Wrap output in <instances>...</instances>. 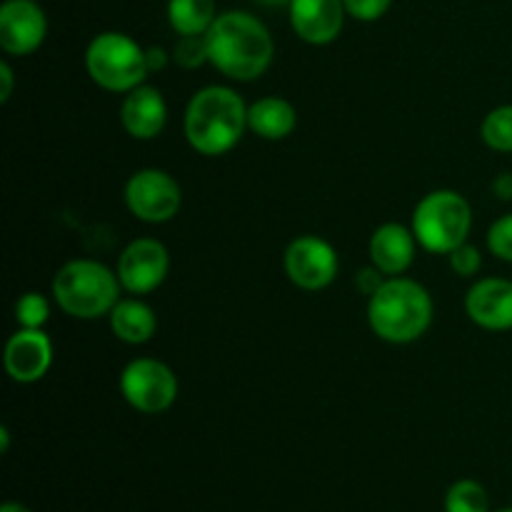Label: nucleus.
Listing matches in <instances>:
<instances>
[{
  "mask_svg": "<svg viewBox=\"0 0 512 512\" xmlns=\"http://www.w3.org/2000/svg\"><path fill=\"white\" fill-rule=\"evenodd\" d=\"M170 270V255L160 240L138 238L125 245L118 258V273L123 290L133 295H148L163 285Z\"/></svg>",
  "mask_w": 512,
  "mask_h": 512,
  "instance_id": "10",
  "label": "nucleus"
},
{
  "mask_svg": "<svg viewBox=\"0 0 512 512\" xmlns=\"http://www.w3.org/2000/svg\"><path fill=\"white\" fill-rule=\"evenodd\" d=\"M410 228L420 248L435 255H448L458 245L468 243L470 228H473V208L458 190H433L415 205Z\"/></svg>",
  "mask_w": 512,
  "mask_h": 512,
  "instance_id": "5",
  "label": "nucleus"
},
{
  "mask_svg": "<svg viewBox=\"0 0 512 512\" xmlns=\"http://www.w3.org/2000/svg\"><path fill=\"white\" fill-rule=\"evenodd\" d=\"M345 10L350 18L363 20V23H373V20L383 18L393 0H343Z\"/></svg>",
  "mask_w": 512,
  "mask_h": 512,
  "instance_id": "26",
  "label": "nucleus"
},
{
  "mask_svg": "<svg viewBox=\"0 0 512 512\" xmlns=\"http://www.w3.org/2000/svg\"><path fill=\"white\" fill-rule=\"evenodd\" d=\"M0 83H3V88H0V103H8L10 95H13V68L5 60L0 63Z\"/></svg>",
  "mask_w": 512,
  "mask_h": 512,
  "instance_id": "28",
  "label": "nucleus"
},
{
  "mask_svg": "<svg viewBox=\"0 0 512 512\" xmlns=\"http://www.w3.org/2000/svg\"><path fill=\"white\" fill-rule=\"evenodd\" d=\"M50 318V303L43 293H25L15 303V320L20 328H43Z\"/></svg>",
  "mask_w": 512,
  "mask_h": 512,
  "instance_id": "22",
  "label": "nucleus"
},
{
  "mask_svg": "<svg viewBox=\"0 0 512 512\" xmlns=\"http://www.w3.org/2000/svg\"><path fill=\"white\" fill-rule=\"evenodd\" d=\"M448 260L450 270H453L455 275H460V278H473V275H478L480 268H483V255H480V250L470 243L458 245L453 253H448Z\"/></svg>",
  "mask_w": 512,
  "mask_h": 512,
  "instance_id": "25",
  "label": "nucleus"
},
{
  "mask_svg": "<svg viewBox=\"0 0 512 512\" xmlns=\"http://www.w3.org/2000/svg\"><path fill=\"white\" fill-rule=\"evenodd\" d=\"M145 55H148L150 73H158V70H163L170 60L168 53H165L163 48H145Z\"/></svg>",
  "mask_w": 512,
  "mask_h": 512,
  "instance_id": "29",
  "label": "nucleus"
},
{
  "mask_svg": "<svg viewBox=\"0 0 512 512\" xmlns=\"http://www.w3.org/2000/svg\"><path fill=\"white\" fill-rule=\"evenodd\" d=\"M8 448H10V435H8V428H0V450H3V453H8Z\"/></svg>",
  "mask_w": 512,
  "mask_h": 512,
  "instance_id": "32",
  "label": "nucleus"
},
{
  "mask_svg": "<svg viewBox=\"0 0 512 512\" xmlns=\"http://www.w3.org/2000/svg\"><path fill=\"white\" fill-rule=\"evenodd\" d=\"M285 273L300 290H323L338 275V253L320 235H300L285 248Z\"/></svg>",
  "mask_w": 512,
  "mask_h": 512,
  "instance_id": "9",
  "label": "nucleus"
},
{
  "mask_svg": "<svg viewBox=\"0 0 512 512\" xmlns=\"http://www.w3.org/2000/svg\"><path fill=\"white\" fill-rule=\"evenodd\" d=\"M445 512H490L488 490L473 478H463L445 493Z\"/></svg>",
  "mask_w": 512,
  "mask_h": 512,
  "instance_id": "20",
  "label": "nucleus"
},
{
  "mask_svg": "<svg viewBox=\"0 0 512 512\" xmlns=\"http://www.w3.org/2000/svg\"><path fill=\"white\" fill-rule=\"evenodd\" d=\"M248 128V105L225 85H208L185 108V138L190 148L208 158L230 153Z\"/></svg>",
  "mask_w": 512,
  "mask_h": 512,
  "instance_id": "2",
  "label": "nucleus"
},
{
  "mask_svg": "<svg viewBox=\"0 0 512 512\" xmlns=\"http://www.w3.org/2000/svg\"><path fill=\"white\" fill-rule=\"evenodd\" d=\"M255 3L265 5V8H278V5H290V0H255Z\"/></svg>",
  "mask_w": 512,
  "mask_h": 512,
  "instance_id": "33",
  "label": "nucleus"
},
{
  "mask_svg": "<svg viewBox=\"0 0 512 512\" xmlns=\"http://www.w3.org/2000/svg\"><path fill=\"white\" fill-rule=\"evenodd\" d=\"M120 123L125 133L135 140L158 138L168 123V103L163 93L145 83L125 93L123 105H120Z\"/></svg>",
  "mask_w": 512,
  "mask_h": 512,
  "instance_id": "14",
  "label": "nucleus"
},
{
  "mask_svg": "<svg viewBox=\"0 0 512 512\" xmlns=\"http://www.w3.org/2000/svg\"><path fill=\"white\" fill-rule=\"evenodd\" d=\"M488 248L495 258L512 263V213L495 220L488 230Z\"/></svg>",
  "mask_w": 512,
  "mask_h": 512,
  "instance_id": "24",
  "label": "nucleus"
},
{
  "mask_svg": "<svg viewBox=\"0 0 512 512\" xmlns=\"http://www.w3.org/2000/svg\"><path fill=\"white\" fill-rule=\"evenodd\" d=\"M465 310L480 328L512 330V280H478L465 295Z\"/></svg>",
  "mask_w": 512,
  "mask_h": 512,
  "instance_id": "15",
  "label": "nucleus"
},
{
  "mask_svg": "<svg viewBox=\"0 0 512 512\" xmlns=\"http://www.w3.org/2000/svg\"><path fill=\"white\" fill-rule=\"evenodd\" d=\"M120 393L138 413L160 415L178 398V378L160 360L135 358L120 373Z\"/></svg>",
  "mask_w": 512,
  "mask_h": 512,
  "instance_id": "7",
  "label": "nucleus"
},
{
  "mask_svg": "<svg viewBox=\"0 0 512 512\" xmlns=\"http://www.w3.org/2000/svg\"><path fill=\"white\" fill-rule=\"evenodd\" d=\"M498 512H512V508H503V510H498Z\"/></svg>",
  "mask_w": 512,
  "mask_h": 512,
  "instance_id": "34",
  "label": "nucleus"
},
{
  "mask_svg": "<svg viewBox=\"0 0 512 512\" xmlns=\"http://www.w3.org/2000/svg\"><path fill=\"white\" fill-rule=\"evenodd\" d=\"M205 40H208L210 65L230 80L240 83L258 80L273 63V35L263 20L245 10L220 13L205 33Z\"/></svg>",
  "mask_w": 512,
  "mask_h": 512,
  "instance_id": "1",
  "label": "nucleus"
},
{
  "mask_svg": "<svg viewBox=\"0 0 512 512\" xmlns=\"http://www.w3.org/2000/svg\"><path fill=\"white\" fill-rule=\"evenodd\" d=\"M125 205L143 223H168L183 205V190L165 170L143 168L125 183Z\"/></svg>",
  "mask_w": 512,
  "mask_h": 512,
  "instance_id": "8",
  "label": "nucleus"
},
{
  "mask_svg": "<svg viewBox=\"0 0 512 512\" xmlns=\"http://www.w3.org/2000/svg\"><path fill=\"white\" fill-rule=\"evenodd\" d=\"M480 138L490 150L512 153V105H500L485 115L480 125Z\"/></svg>",
  "mask_w": 512,
  "mask_h": 512,
  "instance_id": "21",
  "label": "nucleus"
},
{
  "mask_svg": "<svg viewBox=\"0 0 512 512\" xmlns=\"http://www.w3.org/2000/svg\"><path fill=\"white\" fill-rule=\"evenodd\" d=\"M0 512H30V510L25 508L23 503H13V500H10V503H5L3 508H0Z\"/></svg>",
  "mask_w": 512,
  "mask_h": 512,
  "instance_id": "31",
  "label": "nucleus"
},
{
  "mask_svg": "<svg viewBox=\"0 0 512 512\" xmlns=\"http://www.w3.org/2000/svg\"><path fill=\"white\" fill-rule=\"evenodd\" d=\"M5 370L20 385L38 383L53 365V343L43 328H20L5 345Z\"/></svg>",
  "mask_w": 512,
  "mask_h": 512,
  "instance_id": "12",
  "label": "nucleus"
},
{
  "mask_svg": "<svg viewBox=\"0 0 512 512\" xmlns=\"http://www.w3.org/2000/svg\"><path fill=\"white\" fill-rule=\"evenodd\" d=\"M85 68L95 85L110 93H130L150 75L145 48L125 33H100L85 50Z\"/></svg>",
  "mask_w": 512,
  "mask_h": 512,
  "instance_id": "6",
  "label": "nucleus"
},
{
  "mask_svg": "<svg viewBox=\"0 0 512 512\" xmlns=\"http://www.w3.org/2000/svg\"><path fill=\"white\" fill-rule=\"evenodd\" d=\"M110 330L118 340L128 345H143L158 330V318H155L153 308L138 298L118 300L113 310H110Z\"/></svg>",
  "mask_w": 512,
  "mask_h": 512,
  "instance_id": "18",
  "label": "nucleus"
},
{
  "mask_svg": "<svg viewBox=\"0 0 512 512\" xmlns=\"http://www.w3.org/2000/svg\"><path fill=\"white\" fill-rule=\"evenodd\" d=\"M418 245L413 228H405L400 223H385L370 238V260L388 278H395L413 265Z\"/></svg>",
  "mask_w": 512,
  "mask_h": 512,
  "instance_id": "16",
  "label": "nucleus"
},
{
  "mask_svg": "<svg viewBox=\"0 0 512 512\" xmlns=\"http://www.w3.org/2000/svg\"><path fill=\"white\" fill-rule=\"evenodd\" d=\"M493 193L503 200L512 198V173H503L493 180Z\"/></svg>",
  "mask_w": 512,
  "mask_h": 512,
  "instance_id": "30",
  "label": "nucleus"
},
{
  "mask_svg": "<svg viewBox=\"0 0 512 512\" xmlns=\"http://www.w3.org/2000/svg\"><path fill=\"white\" fill-rule=\"evenodd\" d=\"M215 18V0H168V20L178 35H205Z\"/></svg>",
  "mask_w": 512,
  "mask_h": 512,
  "instance_id": "19",
  "label": "nucleus"
},
{
  "mask_svg": "<svg viewBox=\"0 0 512 512\" xmlns=\"http://www.w3.org/2000/svg\"><path fill=\"white\" fill-rule=\"evenodd\" d=\"M368 323L380 340L393 345L415 343L433 323V298L425 285L395 275L368 298Z\"/></svg>",
  "mask_w": 512,
  "mask_h": 512,
  "instance_id": "3",
  "label": "nucleus"
},
{
  "mask_svg": "<svg viewBox=\"0 0 512 512\" xmlns=\"http://www.w3.org/2000/svg\"><path fill=\"white\" fill-rule=\"evenodd\" d=\"M298 125V113L293 103L280 95L255 100L248 105V128L263 140H285Z\"/></svg>",
  "mask_w": 512,
  "mask_h": 512,
  "instance_id": "17",
  "label": "nucleus"
},
{
  "mask_svg": "<svg viewBox=\"0 0 512 512\" xmlns=\"http://www.w3.org/2000/svg\"><path fill=\"white\" fill-rule=\"evenodd\" d=\"M118 273L98 260H70L55 273L53 298L63 313L78 320H98L110 315L120 300Z\"/></svg>",
  "mask_w": 512,
  "mask_h": 512,
  "instance_id": "4",
  "label": "nucleus"
},
{
  "mask_svg": "<svg viewBox=\"0 0 512 512\" xmlns=\"http://www.w3.org/2000/svg\"><path fill=\"white\" fill-rule=\"evenodd\" d=\"M173 60L175 65H180L185 70H195L200 65L210 63L205 35H180L173 48Z\"/></svg>",
  "mask_w": 512,
  "mask_h": 512,
  "instance_id": "23",
  "label": "nucleus"
},
{
  "mask_svg": "<svg viewBox=\"0 0 512 512\" xmlns=\"http://www.w3.org/2000/svg\"><path fill=\"white\" fill-rule=\"evenodd\" d=\"M48 18L35 0H5L0 8V48L23 58L43 45Z\"/></svg>",
  "mask_w": 512,
  "mask_h": 512,
  "instance_id": "11",
  "label": "nucleus"
},
{
  "mask_svg": "<svg viewBox=\"0 0 512 512\" xmlns=\"http://www.w3.org/2000/svg\"><path fill=\"white\" fill-rule=\"evenodd\" d=\"M383 270H378L375 268V265H370V268H363V270H358V273H355V285H358L360 288V293L363 295H373L375 290L380 288V285L385 283V278H383Z\"/></svg>",
  "mask_w": 512,
  "mask_h": 512,
  "instance_id": "27",
  "label": "nucleus"
},
{
  "mask_svg": "<svg viewBox=\"0 0 512 512\" xmlns=\"http://www.w3.org/2000/svg\"><path fill=\"white\" fill-rule=\"evenodd\" d=\"M290 25L295 35L310 45H328L345 25L343 0H290Z\"/></svg>",
  "mask_w": 512,
  "mask_h": 512,
  "instance_id": "13",
  "label": "nucleus"
}]
</instances>
